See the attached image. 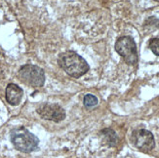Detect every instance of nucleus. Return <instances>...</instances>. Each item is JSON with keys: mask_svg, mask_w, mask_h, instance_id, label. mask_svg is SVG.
<instances>
[{"mask_svg": "<svg viewBox=\"0 0 159 158\" xmlns=\"http://www.w3.org/2000/svg\"><path fill=\"white\" fill-rule=\"evenodd\" d=\"M58 63L68 75L74 78L81 77L89 70L87 61L82 57H80L78 54L72 51L61 54Z\"/></svg>", "mask_w": 159, "mask_h": 158, "instance_id": "nucleus-1", "label": "nucleus"}, {"mask_svg": "<svg viewBox=\"0 0 159 158\" xmlns=\"http://www.w3.org/2000/svg\"><path fill=\"white\" fill-rule=\"evenodd\" d=\"M11 141L18 150L25 153L32 152L38 147L39 140L24 127L15 128L11 132Z\"/></svg>", "mask_w": 159, "mask_h": 158, "instance_id": "nucleus-2", "label": "nucleus"}, {"mask_svg": "<svg viewBox=\"0 0 159 158\" xmlns=\"http://www.w3.org/2000/svg\"><path fill=\"white\" fill-rule=\"evenodd\" d=\"M115 50L124 61L130 65H135L138 63V52L135 41L130 36H122L117 39Z\"/></svg>", "mask_w": 159, "mask_h": 158, "instance_id": "nucleus-3", "label": "nucleus"}, {"mask_svg": "<svg viewBox=\"0 0 159 158\" xmlns=\"http://www.w3.org/2000/svg\"><path fill=\"white\" fill-rule=\"evenodd\" d=\"M19 76L24 83L32 87H41L45 82L43 70L33 65H23L19 70Z\"/></svg>", "mask_w": 159, "mask_h": 158, "instance_id": "nucleus-4", "label": "nucleus"}, {"mask_svg": "<svg viewBox=\"0 0 159 158\" xmlns=\"http://www.w3.org/2000/svg\"><path fill=\"white\" fill-rule=\"evenodd\" d=\"M132 141L135 147L143 152H148L155 147L153 135L146 129L134 131L132 135Z\"/></svg>", "mask_w": 159, "mask_h": 158, "instance_id": "nucleus-5", "label": "nucleus"}, {"mask_svg": "<svg viewBox=\"0 0 159 158\" xmlns=\"http://www.w3.org/2000/svg\"><path fill=\"white\" fill-rule=\"evenodd\" d=\"M37 113L42 118L54 122L63 121L66 117V111L60 105L43 104L37 108Z\"/></svg>", "mask_w": 159, "mask_h": 158, "instance_id": "nucleus-6", "label": "nucleus"}, {"mask_svg": "<svg viewBox=\"0 0 159 158\" xmlns=\"http://www.w3.org/2000/svg\"><path fill=\"white\" fill-rule=\"evenodd\" d=\"M23 90L18 85L10 83L6 88V100L12 106H18L23 98Z\"/></svg>", "mask_w": 159, "mask_h": 158, "instance_id": "nucleus-7", "label": "nucleus"}, {"mask_svg": "<svg viewBox=\"0 0 159 158\" xmlns=\"http://www.w3.org/2000/svg\"><path fill=\"white\" fill-rule=\"evenodd\" d=\"M101 134L103 138V141H105L109 147H115L117 145V141H118V139H117L116 134L113 130L103 129L101 132Z\"/></svg>", "mask_w": 159, "mask_h": 158, "instance_id": "nucleus-8", "label": "nucleus"}, {"mask_svg": "<svg viewBox=\"0 0 159 158\" xmlns=\"http://www.w3.org/2000/svg\"><path fill=\"white\" fill-rule=\"evenodd\" d=\"M83 102H84V106L88 108H91L98 105V99H97L94 95H91V94H87L84 97Z\"/></svg>", "mask_w": 159, "mask_h": 158, "instance_id": "nucleus-9", "label": "nucleus"}, {"mask_svg": "<svg viewBox=\"0 0 159 158\" xmlns=\"http://www.w3.org/2000/svg\"><path fill=\"white\" fill-rule=\"evenodd\" d=\"M149 48L156 56H159V39L158 38H152L149 41Z\"/></svg>", "mask_w": 159, "mask_h": 158, "instance_id": "nucleus-10", "label": "nucleus"}]
</instances>
